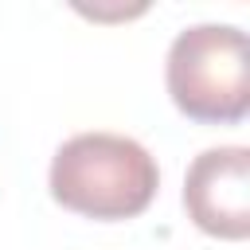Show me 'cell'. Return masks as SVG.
<instances>
[{"label":"cell","instance_id":"6da1fadb","mask_svg":"<svg viewBox=\"0 0 250 250\" xmlns=\"http://www.w3.org/2000/svg\"><path fill=\"white\" fill-rule=\"evenodd\" d=\"M160 188V168L145 145L121 133H78L51 160V195L86 219H133Z\"/></svg>","mask_w":250,"mask_h":250},{"label":"cell","instance_id":"7a4b0ae2","mask_svg":"<svg viewBox=\"0 0 250 250\" xmlns=\"http://www.w3.org/2000/svg\"><path fill=\"white\" fill-rule=\"evenodd\" d=\"M168 94L203 125H234L250 109V43L230 23H195L168 47Z\"/></svg>","mask_w":250,"mask_h":250},{"label":"cell","instance_id":"3957f363","mask_svg":"<svg viewBox=\"0 0 250 250\" xmlns=\"http://www.w3.org/2000/svg\"><path fill=\"white\" fill-rule=\"evenodd\" d=\"M184 207L203 234L242 242L250 234V148L223 145L199 152L184 180Z\"/></svg>","mask_w":250,"mask_h":250}]
</instances>
